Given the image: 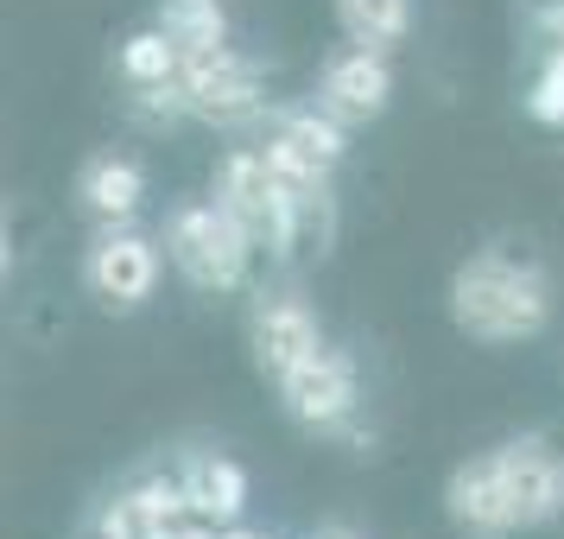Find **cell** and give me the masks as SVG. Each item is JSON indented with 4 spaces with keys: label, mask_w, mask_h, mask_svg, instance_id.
Returning <instances> with one entry per match:
<instances>
[{
    "label": "cell",
    "mask_w": 564,
    "mask_h": 539,
    "mask_svg": "<svg viewBox=\"0 0 564 539\" xmlns=\"http://www.w3.org/2000/svg\"><path fill=\"white\" fill-rule=\"evenodd\" d=\"M451 324L476 343H527L552 324V285L527 260L476 255L451 273Z\"/></svg>",
    "instance_id": "obj_1"
},
{
    "label": "cell",
    "mask_w": 564,
    "mask_h": 539,
    "mask_svg": "<svg viewBox=\"0 0 564 539\" xmlns=\"http://www.w3.org/2000/svg\"><path fill=\"white\" fill-rule=\"evenodd\" d=\"M254 235L229 204H178L165 216V255L197 292H235L248 280Z\"/></svg>",
    "instance_id": "obj_2"
},
{
    "label": "cell",
    "mask_w": 564,
    "mask_h": 539,
    "mask_svg": "<svg viewBox=\"0 0 564 539\" xmlns=\"http://www.w3.org/2000/svg\"><path fill=\"white\" fill-rule=\"evenodd\" d=\"M83 285L102 311H140L159 285V241L133 229H108L83 260Z\"/></svg>",
    "instance_id": "obj_3"
},
{
    "label": "cell",
    "mask_w": 564,
    "mask_h": 539,
    "mask_svg": "<svg viewBox=\"0 0 564 539\" xmlns=\"http://www.w3.org/2000/svg\"><path fill=\"white\" fill-rule=\"evenodd\" d=\"M444 514H451V527L469 539H508L520 527V508H513L508 495V476H501V451H482V457H469L451 470V483H444Z\"/></svg>",
    "instance_id": "obj_4"
},
{
    "label": "cell",
    "mask_w": 564,
    "mask_h": 539,
    "mask_svg": "<svg viewBox=\"0 0 564 539\" xmlns=\"http://www.w3.org/2000/svg\"><path fill=\"white\" fill-rule=\"evenodd\" d=\"M178 103L191 115H204V121H241V115L260 108V71L248 57H235L229 45L197 52V57H184V71H178Z\"/></svg>",
    "instance_id": "obj_5"
},
{
    "label": "cell",
    "mask_w": 564,
    "mask_h": 539,
    "mask_svg": "<svg viewBox=\"0 0 564 539\" xmlns=\"http://www.w3.org/2000/svg\"><path fill=\"white\" fill-rule=\"evenodd\" d=\"M280 400L299 425L330 432V425H343L356 412V362L343 356V349H317V356L299 362L280 381Z\"/></svg>",
    "instance_id": "obj_6"
},
{
    "label": "cell",
    "mask_w": 564,
    "mask_h": 539,
    "mask_svg": "<svg viewBox=\"0 0 564 539\" xmlns=\"http://www.w3.org/2000/svg\"><path fill=\"white\" fill-rule=\"evenodd\" d=\"M387 96H393V71H387V57L375 45H356V52L330 57L324 64V83H317L324 115H336L343 128H368L387 108Z\"/></svg>",
    "instance_id": "obj_7"
},
{
    "label": "cell",
    "mask_w": 564,
    "mask_h": 539,
    "mask_svg": "<svg viewBox=\"0 0 564 539\" xmlns=\"http://www.w3.org/2000/svg\"><path fill=\"white\" fill-rule=\"evenodd\" d=\"M324 349V331H317V317H311L305 299H267V305L254 311V362L273 375V381H285L299 362H311Z\"/></svg>",
    "instance_id": "obj_8"
},
{
    "label": "cell",
    "mask_w": 564,
    "mask_h": 539,
    "mask_svg": "<svg viewBox=\"0 0 564 539\" xmlns=\"http://www.w3.org/2000/svg\"><path fill=\"white\" fill-rule=\"evenodd\" d=\"M501 451V476H508V495L513 508H520V527H539V520H552L564 502V476L552 451L539 444V438H513V444H495Z\"/></svg>",
    "instance_id": "obj_9"
},
{
    "label": "cell",
    "mask_w": 564,
    "mask_h": 539,
    "mask_svg": "<svg viewBox=\"0 0 564 539\" xmlns=\"http://www.w3.org/2000/svg\"><path fill=\"white\" fill-rule=\"evenodd\" d=\"M77 197L89 216H102V223H128L140 197H147V172L133 165V159H89L77 179Z\"/></svg>",
    "instance_id": "obj_10"
},
{
    "label": "cell",
    "mask_w": 564,
    "mask_h": 539,
    "mask_svg": "<svg viewBox=\"0 0 564 539\" xmlns=\"http://www.w3.org/2000/svg\"><path fill=\"white\" fill-rule=\"evenodd\" d=\"M184 488H191V514H204V520H235V514L248 508V476H241V463L216 457V451L184 470Z\"/></svg>",
    "instance_id": "obj_11"
},
{
    "label": "cell",
    "mask_w": 564,
    "mask_h": 539,
    "mask_svg": "<svg viewBox=\"0 0 564 539\" xmlns=\"http://www.w3.org/2000/svg\"><path fill=\"white\" fill-rule=\"evenodd\" d=\"M159 26L172 32L184 57H197L229 39V13H223V0H159Z\"/></svg>",
    "instance_id": "obj_12"
},
{
    "label": "cell",
    "mask_w": 564,
    "mask_h": 539,
    "mask_svg": "<svg viewBox=\"0 0 564 539\" xmlns=\"http://www.w3.org/2000/svg\"><path fill=\"white\" fill-rule=\"evenodd\" d=\"M336 20H343V32L356 45L387 52V45H400L412 32V0H336Z\"/></svg>",
    "instance_id": "obj_13"
},
{
    "label": "cell",
    "mask_w": 564,
    "mask_h": 539,
    "mask_svg": "<svg viewBox=\"0 0 564 539\" xmlns=\"http://www.w3.org/2000/svg\"><path fill=\"white\" fill-rule=\"evenodd\" d=\"M121 71H128L140 89H159V83H172L184 71V52L172 45L165 26H147V32H133L128 45H121Z\"/></svg>",
    "instance_id": "obj_14"
},
{
    "label": "cell",
    "mask_w": 564,
    "mask_h": 539,
    "mask_svg": "<svg viewBox=\"0 0 564 539\" xmlns=\"http://www.w3.org/2000/svg\"><path fill=\"white\" fill-rule=\"evenodd\" d=\"M260 153H267V165H273V179H280L285 191H292V197H305V191H317V184L330 179V165H324L317 153H305V147H299L292 133H273V140H267Z\"/></svg>",
    "instance_id": "obj_15"
},
{
    "label": "cell",
    "mask_w": 564,
    "mask_h": 539,
    "mask_svg": "<svg viewBox=\"0 0 564 539\" xmlns=\"http://www.w3.org/2000/svg\"><path fill=\"white\" fill-rule=\"evenodd\" d=\"M280 133H292V140H299L305 153H317L324 165L343 159V121H336V115H285Z\"/></svg>",
    "instance_id": "obj_16"
},
{
    "label": "cell",
    "mask_w": 564,
    "mask_h": 539,
    "mask_svg": "<svg viewBox=\"0 0 564 539\" xmlns=\"http://www.w3.org/2000/svg\"><path fill=\"white\" fill-rule=\"evenodd\" d=\"M128 502L147 527H159V520H178V508H191V488L184 483H140Z\"/></svg>",
    "instance_id": "obj_17"
},
{
    "label": "cell",
    "mask_w": 564,
    "mask_h": 539,
    "mask_svg": "<svg viewBox=\"0 0 564 539\" xmlns=\"http://www.w3.org/2000/svg\"><path fill=\"white\" fill-rule=\"evenodd\" d=\"M527 108H533V121H545V128H564V52H552L545 77H539L533 96H527Z\"/></svg>",
    "instance_id": "obj_18"
},
{
    "label": "cell",
    "mask_w": 564,
    "mask_h": 539,
    "mask_svg": "<svg viewBox=\"0 0 564 539\" xmlns=\"http://www.w3.org/2000/svg\"><path fill=\"white\" fill-rule=\"evenodd\" d=\"M317 539H356V533H349V527H324Z\"/></svg>",
    "instance_id": "obj_19"
},
{
    "label": "cell",
    "mask_w": 564,
    "mask_h": 539,
    "mask_svg": "<svg viewBox=\"0 0 564 539\" xmlns=\"http://www.w3.org/2000/svg\"><path fill=\"white\" fill-rule=\"evenodd\" d=\"M178 539H216V533H209V527H191V533H178Z\"/></svg>",
    "instance_id": "obj_20"
},
{
    "label": "cell",
    "mask_w": 564,
    "mask_h": 539,
    "mask_svg": "<svg viewBox=\"0 0 564 539\" xmlns=\"http://www.w3.org/2000/svg\"><path fill=\"white\" fill-rule=\"evenodd\" d=\"M223 539H260V533H223Z\"/></svg>",
    "instance_id": "obj_21"
}]
</instances>
